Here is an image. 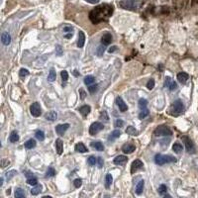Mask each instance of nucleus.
<instances>
[{
    "mask_svg": "<svg viewBox=\"0 0 198 198\" xmlns=\"http://www.w3.org/2000/svg\"><path fill=\"white\" fill-rule=\"evenodd\" d=\"M113 13V7L108 4H102L95 7L89 13V19L93 24H98L102 21H105Z\"/></svg>",
    "mask_w": 198,
    "mask_h": 198,
    "instance_id": "obj_1",
    "label": "nucleus"
},
{
    "mask_svg": "<svg viewBox=\"0 0 198 198\" xmlns=\"http://www.w3.org/2000/svg\"><path fill=\"white\" fill-rule=\"evenodd\" d=\"M155 162L159 166H163L164 163H175L176 159L171 155H164L162 154H158L155 155Z\"/></svg>",
    "mask_w": 198,
    "mask_h": 198,
    "instance_id": "obj_2",
    "label": "nucleus"
},
{
    "mask_svg": "<svg viewBox=\"0 0 198 198\" xmlns=\"http://www.w3.org/2000/svg\"><path fill=\"white\" fill-rule=\"evenodd\" d=\"M140 4L138 0H122L119 2L120 7L127 10H137L140 7Z\"/></svg>",
    "mask_w": 198,
    "mask_h": 198,
    "instance_id": "obj_3",
    "label": "nucleus"
},
{
    "mask_svg": "<svg viewBox=\"0 0 198 198\" xmlns=\"http://www.w3.org/2000/svg\"><path fill=\"white\" fill-rule=\"evenodd\" d=\"M184 111V105L181 100H176L173 102V104L171 105V114L173 116H178Z\"/></svg>",
    "mask_w": 198,
    "mask_h": 198,
    "instance_id": "obj_4",
    "label": "nucleus"
},
{
    "mask_svg": "<svg viewBox=\"0 0 198 198\" xmlns=\"http://www.w3.org/2000/svg\"><path fill=\"white\" fill-rule=\"evenodd\" d=\"M154 134L155 136H171L172 132L168 127L162 125V126H159L158 128L155 130Z\"/></svg>",
    "mask_w": 198,
    "mask_h": 198,
    "instance_id": "obj_5",
    "label": "nucleus"
},
{
    "mask_svg": "<svg viewBox=\"0 0 198 198\" xmlns=\"http://www.w3.org/2000/svg\"><path fill=\"white\" fill-rule=\"evenodd\" d=\"M104 126L100 122H94L91 124V126L89 127V134L90 135H96L98 134L101 130H103Z\"/></svg>",
    "mask_w": 198,
    "mask_h": 198,
    "instance_id": "obj_6",
    "label": "nucleus"
},
{
    "mask_svg": "<svg viewBox=\"0 0 198 198\" xmlns=\"http://www.w3.org/2000/svg\"><path fill=\"white\" fill-rule=\"evenodd\" d=\"M181 140H182V142L184 143V145H185L187 152L188 153H194L195 149H194V145H193L192 141L189 138H188L187 136H183L182 138H181Z\"/></svg>",
    "mask_w": 198,
    "mask_h": 198,
    "instance_id": "obj_7",
    "label": "nucleus"
},
{
    "mask_svg": "<svg viewBox=\"0 0 198 198\" xmlns=\"http://www.w3.org/2000/svg\"><path fill=\"white\" fill-rule=\"evenodd\" d=\"M30 112H31L32 116L40 117L41 114H42V109H41V106H40L39 103H38V102L33 103V104L31 105V107H30Z\"/></svg>",
    "mask_w": 198,
    "mask_h": 198,
    "instance_id": "obj_8",
    "label": "nucleus"
},
{
    "mask_svg": "<svg viewBox=\"0 0 198 198\" xmlns=\"http://www.w3.org/2000/svg\"><path fill=\"white\" fill-rule=\"evenodd\" d=\"M164 86L167 87V88L169 89V90L173 91V90H175V89L177 88V84H176L175 81H173L171 77L167 76V77H166V82H164Z\"/></svg>",
    "mask_w": 198,
    "mask_h": 198,
    "instance_id": "obj_9",
    "label": "nucleus"
},
{
    "mask_svg": "<svg viewBox=\"0 0 198 198\" xmlns=\"http://www.w3.org/2000/svg\"><path fill=\"white\" fill-rule=\"evenodd\" d=\"M69 128L68 124H60L56 127V132L59 136H64V133L67 132V130Z\"/></svg>",
    "mask_w": 198,
    "mask_h": 198,
    "instance_id": "obj_10",
    "label": "nucleus"
},
{
    "mask_svg": "<svg viewBox=\"0 0 198 198\" xmlns=\"http://www.w3.org/2000/svg\"><path fill=\"white\" fill-rule=\"evenodd\" d=\"M144 167V164L142 163V161L140 159H135V161L132 163V166H131V172L134 173L137 171H139L140 168H142Z\"/></svg>",
    "mask_w": 198,
    "mask_h": 198,
    "instance_id": "obj_11",
    "label": "nucleus"
},
{
    "mask_svg": "<svg viewBox=\"0 0 198 198\" xmlns=\"http://www.w3.org/2000/svg\"><path fill=\"white\" fill-rule=\"evenodd\" d=\"M116 103H117L118 107H119V110L121 112H125V111H127V109H128V106L126 105V103L124 102L123 99H122V97L118 96L116 98Z\"/></svg>",
    "mask_w": 198,
    "mask_h": 198,
    "instance_id": "obj_12",
    "label": "nucleus"
},
{
    "mask_svg": "<svg viewBox=\"0 0 198 198\" xmlns=\"http://www.w3.org/2000/svg\"><path fill=\"white\" fill-rule=\"evenodd\" d=\"M114 163L116 166H124V164L128 162V158L125 157V155H118L114 159Z\"/></svg>",
    "mask_w": 198,
    "mask_h": 198,
    "instance_id": "obj_13",
    "label": "nucleus"
},
{
    "mask_svg": "<svg viewBox=\"0 0 198 198\" xmlns=\"http://www.w3.org/2000/svg\"><path fill=\"white\" fill-rule=\"evenodd\" d=\"M111 42H112V35L110 34V33H105V34L103 35L102 38H101L102 45L107 46V45H109Z\"/></svg>",
    "mask_w": 198,
    "mask_h": 198,
    "instance_id": "obj_14",
    "label": "nucleus"
},
{
    "mask_svg": "<svg viewBox=\"0 0 198 198\" xmlns=\"http://www.w3.org/2000/svg\"><path fill=\"white\" fill-rule=\"evenodd\" d=\"M1 42L3 45L8 46L11 43V36L9 35L7 32H3L1 34Z\"/></svg>",
    "mask_w": 198,
    "mask_h": 198,
    "instance_id": "obj_15",
    "label": "nucleus"
},
{
    "mask_svg": "<svg viewBox=\"0 0 198 198\" xmlns=\"http://www.w3.org/2000/svg\"><path fill=\"white\" fill-rule=\"evenodd\" d=\"M27 183L32 186H36L38 184V179L31 173H27Z\"/></svg>",
    "mask_w": 198,
    "mask_h": 198,
    "instance_id": "obj_16",
    "label": "nucleus"
},
{
    "mask_svg": "<svg viewBox=\"0 0 198 198\" xmlns=\"http://www.w3.org/2000/svg\"><path fill=\"white\" fill-rule=\"evenodd\" d=\"M135 149H136V147L134 145H132V144H126V145L123 146V147H122V151H123V153H125V154L133 153L135 151Z\"/></svg>",
    "mask_w": 198,
    "mask_h": 198,
    "instance_id": "obj_17",
    "label": "nucleus"
},
{
    "mask_svg": "<svg viewBox=\"0 0 198 198\" xmlns=\"http://www.w3.org/2000/svg\"><path fill=\"white\" fill-rule=\"evenodd\" d=\"M84 43H85V35L82 31H80L78 33V41H77V47L79 48H82L84 46Z\"/></svg>",
    "mask_w": 198,
    "mask_h": 198,
    "instance_id": "obj_18",
    "label": "nucleus"
},
{
    "mask_svg": "<svg viewBox=\"0 0 198 198\" xmlns=\"http://www.w3.org/2000/svg\"><path fill=\"white\" fill-rule=\"evenodd\" d=\"M56 153L59 155H62L64 152V143L60 139H58L56 141Z\"/></svg>",
    "mask_w": 198,
    "mask_h": 198,
    "instance_id": "obj_19",
    "label": "nucleus"
},
{
    "mask_svg": "<svg viewBox=\"0 0 198 198\" xmlns=\"http://www.w3.org/2000/svg\"><path fill=\"white\" fill-rule=\"evenodd\" d=\"M45 118L48 121H52V122L56 121V119L58 118V113H56V111H50L45 115Z\"/></svg>",
    "mask_w": 198,
    "mask_h": 198,
    "instance_id": "obj_20",
    "label": "nucleus"
},
{
    "mask_svg": "<svg viewBox=\"0 0 198 198\" xmlns=\"http://www.w3.org/2000/svg\"><path fill=\"white\" fill-rule=\"evenodd\" d=\"M188 78H189V75H188L186 72H179L177 74V80L180 81L181 83L186 82Z\"/></svg>",
    "mask_w": 198,
    "mask_h": 198,
    "instance_id": "obj_21",
    "label": "nucleus"
},
{
    "mask_svg": "<svg viewBox=\"0 0 198 198\" xmlns=\"http://www.w3.org/2000/svg\"><path fill=\"white\" fill-rule=\"evenodd\" d=\"M90 111H91V108L89 105H83L79 108V112H80L84 117L87 116L89 113H90Z\"/></svg>",
    "mask_w": 198,
    "mask_h": 198,
    "instance_id": "obj_22",
    "label": "nucleus"
},
{
    "mask_svg": "<svg viewBox=\"0 0 198 198\" xmlns=\"http://www.w3.org/2000/svg\"><path fill=\"white\" fill-rule=\"evenodd\" d=\"M75 151L76 152H79V153H87V148L84 146L82 143H78V144H76L75 145Z\"/></svg>",
    "mask_w": 198,
    "mask_h": 198,
    "instance_id": "obj_23",
    "label": "nucleus"
},
{
    "mask_svg": "<svg viewBox=\"0 0 198 198\" xmlns=\"http://www.w3.org/2000/svg\"><path fill=\"white\" fill-rule=\"evenodd\" d=\"M24 146H25V148L28 149V150L34 149L36 147V141L34 139H30V140H28L27 142L24 144Z\"/></svg>",
    "mask_w": 198,
    "mask_h": 198,
    "instance_id": "obj_24",
    "label": "nucleus"
},
{
    "mask_svg": "<svg viewBox=\"0 0 198 198\" xmlns=\"http://www.w3.org/2000/svg\"><path fill=\"white\" fill-rule=\"evenodd\" d=\"M112 182H113V177L110 173H108L107 175L105 176V187L107 188H110L111 184H112Z\"/></svg>",
    "mask_w": 198,
    "mask_h": 198,
    "instance_id": "obj_25",
    "label": "nucleus"
},
{
    "mask_svg": "<svg viewBox=\"0 0 198 198\" xmlns=\"http://www.w3.org/2000/svg\"><path fill=\"white\" fill-rule=\"evenodd\" d=\"M143 189H144V180H141V181H139V183L136 186V193L138 195L142 194Z\"/></svg>",
    "mask_w": 198,
    "mask_h": 198,
    "instance_id": "obj_26",
    "label": "nucleus"
},
{
    "mask_svg": "<svg viewBox=\"0 0 198 198\" xmlns=\"http://www.w3.org/2000/svg\"><path fill=\"white\" fill-rule=\"evenodd\" d=\"M172 150H173L174 153L180 154L183 151V147H182V145H180L179 143H174V145L172 146Z\"/></svg>",
    "mask_w": 198,
    "mask_h": 198,
    "instance_id": "obj_27",
    "label": "nucleus"
},
{
    "mask_svg": "<svg viewBox=\"0 0 198 198\" xmlns=\"http://www.w3.org/2000/svg\"><path fill=\"white\" fill-rule=\"evenodd\" d=\"M9 141H10L11 143H16L19 141V135L17 132L13 131L12 133L10 134V137H9Z\"/></svg>",
    "mask_w": 198,
    "mask_h": 198,
    "instance_id": "obj_28",
    "label": "nucleus"
},
{
    "mask_svg": "<svg viewBox=\"0 0 198 198\" xmlns=\"http://www.w3.org/2000/svg\"><path fill=\"white\" fill-rule=\"evenodd\" d=\"M120 136H121L120 130H114V131H113L112 133L110 134V136H109V141L115 140V139H117V138H119Z\"/></svg>",
    "mask_w": 198,
    "mask_h": 198,
    "instance_id": "obj_29",
    "label": "nucleus"
},
{
    "mask_svg": "<svg viewBox=\"0 0 198 198\" xmlns=\"http://www.w3.org/2000/svg\"><path fill=\"white\" fill-rule=\"evenodd\" d=\"M91 147L94 148L95 150H97V151H100V152L104 150V146H103L102 143H100V142H92Z\"/></svg>",
    "mask_w": 198,
    "mask_h": 198,
    "instance_id": "obj_30",
    "label": "nucleus"
},
{
    "mask_svg": "<svg viewBox=\"0 0 198 198\" xmlns=\"http://www.w3.org/2000/svg\"><path fill=\"white\" fill-rule=\"evenodd\" d=\"M15 198H26L25 192L22 188H16L15 190Z\"/></svg>",
    "mask_w": 198,
    "mask_h": 198,
    "instance_id": "obj_31",
    "label": "nucleus"
},
{
    "mask_svg": "<svg viewBox=\"0 0 198 198\" xmlns=\"http://www.w3.org/2000/svg\"><path fill=\"white\" fill-rule=\"evenodd\" d=\"M41 191H42V185L41 184H37L35 187H33L31 189V194L32 195H38Z\"/></svg>",
    "mask_w": 198,
    "mask_h": 198,
    "instance_id": "obj_32",
    "label": "nucleus"
},
{
    "mask_svg": "<svg viewBox=\"0 0 198 198\" xmlns=\"http://www.w3.org/2000/svg\"><path fill=\"white\" fill-rule=\"evenodd\" d=\"M56 77V69L55 68H51L50 73L48 75V80L49 81H55Z\"/></svg>",
    "mask_w": 198,
    "mask_h": 198,
    "instance_id": "obj_33",
    "label": "nucleus"
},
{
    "mask_svg": "<svg viewBox=\"0 0 198 198\" xmlns=\"http://www.w3.org/2000/svg\"><path fill=\"white\" fill-rule=\"evenodd\" d=\"M126 133L128 134V135H133V136L139 134L138 131H137L136 128H135V127H133V126H129L128 128L126 129Z\"/></svg>",
    "mask_w": 198,
    "mask_h": 198,
    "instance_id": "obj_34",
    "label": "nucleus"
},
{
    "mask_svg": "<svg viewBox=\"0 0 198 198\" xmlns=\"http://www.w3.org/2000/svg\"><path fill=\"white\" fill-rule=\"evenodd\" d=\"M94 81H95V78H94V76H92V75H87V76L84 77V83H85L86 85H90Z\"/></svg>",
    "mask_w": 198,
    "mask_h": 198,
    "instance_id": "obj_35",
    "label": "nucleus"
},
{
    "mask_svg": "<svg viewBox=\"0 0 198 198\" xmlns=\"http://www.w3.org/2000/svg\"><path fill=\"white\" fill-rule=\"evenodd\" d=\"M35 137L36 138L39 140V141H44L45 140V134H44V132L42 131V130H38L36 131V134H35Z\"/></svg>",
    "mask_w": 198,
    "mask_h": 198,
    "instance_id": "obj_36",
    "label": "nucleus"
},
{
    "mask_svg": "<svg viewBox=\"0 0 198 198\" xmlns=\"http://www.w3.org/2000/svg\"><path fill=\"white\" fill-rule=\"evenodd\" d=\"M148 105V101H147V99H145V98H141L140 100H139V107L141 108V109H146V107H147Z\"/></svg>",
    "mask_w": 198,
    "mask_h": 198,
    "instance_id": "obj_37",
    "label": "nucleus"
},
{
    "mask_svg": "<svg viewBox=\"0 0 198 198\" xmlns=\"http://www.w3.org/2000/svg\"><path fill=\"white\" fill-rule=\"evenodd\" d=\"M87 163L89 164V166H95V164L97 163V159L95 157H93V155H91V157L88 158Z\"/></svg>",
    "mask_w": 198,
    "mask_h": 198,
    "instance_id": "obj_38",
    "label": "nucleus"
},
{
    "mask_svg": "<svg viewBox=\"0 0 198 198\" xmlns=\"http://www.w3.org/2000/svg\"><path fill=\"white\" fill-rule=\"evenodd\" d=\"M56 175V171L53 168V167H49L48 171H47V173H46V176L47 177H53Z\"/></svg>",
    "mask_w": 198,
    "mask_h": 198,
    "instance_id": "obj_39",
    "label": "nucleus"
},
{
    "mask_svg": "<svg viewBox=\"0 0 198 198\" xmlns=\"http://www.w3.org/2000/svg\"><path fill=\"white\" fill-rule=\"evenodd\" d=\"M149 115V110L147 109V108H146V109H143L142 111L140 112V114H139V119H144V118H146Z\"/></svg>",
    "mask_w": 198,
    "mask_h": 198,
    "instance_id": "obj_40",
    "label": "nucleus"
},
{
    "mask_svg": "<svg viewBox=\"0 0 198 198\" xmlns=\"http://www.w3.org/2000/svg\"><path fill=\"white\" fill-rule=\"evenodd\" d=\"M167 185H164V184L159 185V194L163 195V194H164V193H167Z\"/></svg>",
    "mask_w": 198,
    "mask_h": 198,
    "instance_id": "obj_41",
    "label": "nucleus"
},
{
    "mask_svg": "<svg viewBox=\"0 0 198 198\" xmlns=\"http://www.w3.org/2000/svg\"><path fill=\"white\" fill-rule=\"evenodd\" d=\"M28 74H29V70L26 68H21L20 72H19V75H20L21 77H25Z\"/></svg>",
    "mask_w": 198,
    "mask_h": 198,
    "instance_id": "obj_42",
    "label": "nucleus"
},
{
    "mask_svg": "<svg viewBox=\"0 0 198 198\" xmlns=\"http://www.w3.org/2000/svg\"><path fill=\"white\" fill-rule=\"evenodd\" d=\"M62 78H63V81L64 82H67L68 79V72L67 70H63L62 72Z\"/></svg>",
    "mask_w": 198,
    "mask_h": 198,
    "instance_id": "obj_43",
    "label": "nucleus"
},
{
    "mask_svg": "<svg viewBox=\"0 0 198 198\" xmlns=\"http://www.w3.org/2000/svg\"><path fill=\"white\" fill-rule=\"evenodd\" d=\"M123 126H124V121L123 120H121V119L116 120V122H115V127H116V128H122Z\"/></svg>",
    "mask_w": 198,
    "mask_h": 198,
    "instance_id": "obj_44",
    "label": "nucleus"
},
{
    "mask_svg": "<svg viewBox=\"0 0 198 198\" xmlns=\"http://www.w3.org/2000/svg\"><path fill=\"white\" fill-rule=\"evenodd\" d=\"M103 53H104V47H102V46L98 47L97 50H96V55L101 56H103Z\"/></svg>",
    "mask_w": 198,
    "mask_h": 198,
    "instance_id": "obj_45",
    "label": "nucleus"
},
{
    "mask_svg": "<svg viewBox=\"0 0 198 198\" xmlns=\"http://www.w3.org/2000/svg\"><path fill=\"white\" fill-rule=\"evenodd\" d=\"M97 88H98V86L96 85V84H94V85H89L88 91L90 92V93H94V92L97 91Z\"/></svg>",
    "mask_w": 198,
    "mask_h": 198,
    "instance_id": "obj_46",
    "label": "nucleus"
},
{
    "mask_svg": "<svg viewBox=\"0 0 198 198\" xmlns=\"http://www.w3.org/2000/svg\"><path fill=\"white\" fill-rule=\"evenodd\" d=\"M100 119H101V120H104V121H108V120H109V118H108V115H107V112H106V111L101 112Z\"/></svg>",
    "mask_w": 198,
    "mask_h": 198,
    "instance_id": "obj_47",
    "label": "nucleus"
},
{
    "mask_svg": "<svg viewBox=\"0 0 198 198\" xmlns=\"http://www.w3.org/2000/svg\"><path fill=\"white\" fill-rule=\"evenodd\" d=\"M73 184L75 187H80L82 185V180L79 179V178H76V179L73 181Z\"/></svg>",
    "mask_w": 198,
    "mask_h": 198,
    "instance_id": "obj_48",
    "label": "nucleus"
},
{
    "mask_svg": "<svg viewBox=\"0 0 198 198\" xmlns=\"http://www.w3.org/2000/svg\"><path fill=\"white\" fill-rule=\"evenodd\" d=\"M147 87H148V89H153L155 87V80L154 79H150L149 82L147 83Z\"/></svg>",
    "mask_w": 198,
    "mask_h": 198,
    "instance_id": "obj_49",
    "label": "nucleus"
},
{
    "mask_svg": "<svg viewBox=\"0 0 198 198\" xmlns=\"http://www.w3.org/2000/svg\"><path fill=\"white\" fill-rule=\"evenodd\" d=\"M15 174H17V172L15 171H9L6 173V177H7V179H11V178L13 177V175H15Z\"/></svg>",
    "mask_w": 198,
    "mask_h": 198,
    "instance_id": "obj_50",
    "label": "nucleus"
},
{
    "mask_svg": "<svg viewBox=\"0 0 198 198\" xmlns=\"http://www.w3.org/2000/svg\"><path fill=\"white\" fill-rule=\"evenodd\" d=\"M9 164H10V162H9V159H2V161H1V167H8Z\"/></svg>",
    "mask_w": 198,
    "mask_h": 198,
    "instance_id": "obj_51",
    "label": "nucleus"
},
{
    "mask_svg": "<svg viewBox=\"0 0 198 198\" xmlns=\"http://www.w3.org/2000/svg\"><path fill=\"white\" fill-rule=\"evenodd\" d=\"M56 55H58V56H62L63 55V49H62V47H60V45H58L56 47Z\"/></svg>",
    "mask_w": 198,
    "mask_h": 198,
    "instance_id": "obj_52",
    "label": "nucleus"
},
{
    "mask_svg": "<svg viewBox=\"0 0 198 198\" xmlns=\"http://www.w3.org/2000/svg\"><path fill=\"white\" fill-rule=\"evenodd\" d=\"M79 93H80V97H81V99L83 100V99L85 98V96H86V93L84 92L83 88H80V89H79Z\"/></svg>",
    "mask_w": 198,
    "mask_h": 198,
    "instance_id": "obj_53",
    "label": "nucleus"
},
{
    "mask_svg": "<svg viewBox=\"0 0 198 198\" xmlns=\"http://www.w3.org/2000/svg\"><path fill=\"white\" fill-rule=\"evenodd\" d=\"M72 30H73V28H72V26H68V27H64V32L72 33Z\"/></svg>",
    "mask_w": 198,
    "mask_h": 198,
    "instance_id": "obj_54",
    "label": "nucleus"
},
{
    "mask_svg": "<svg viewBox=\"0 0 198 198\" xmlns=\"http://www.w3.org/2000/svg\"><path fill=\"white\" fill-rule=\"evenodd\" d=\"M97 163H98V167H102V166H103V161H102L101 158H98V159H97Z\"/></svg>",
    "mask_w": 198,
    "mask_h": 198,
    "instance_id": "obj_55",
    "label": "nucleus"
},
{
    "mask_svg": "<svg viewBox=\"0 0 198 198\" xmlns=\"http://www.w3.org/2000/svg\"><path fill=\"white\" fill-rule=\"evenodd\" d=\"M116 50H117V47H112V48H110L109 50H108V52H109V53H114Z\"/></svg>",
    "mask_w": 198,
    "mask_h": 198,
    "instance_id": "obj_56",
    "label": "nucleus"
},
{
    "mask_svg": "<svg viewBox=\"0 0 198 198\" xmlns=\"http://www.w3.org/2000/svg\"><path fill=\"white\" fill-rule=\"evenodd\" d=\"M85 1L89 2V3H91V4H95V3H98L99 2V0H85Z\"/></svg>",
    "mask_w": 198,
    "mask_h": 198,
    "instance_id": "obj_57",
    "label": "nucleus"
},
{
    "mask_svg": "<svg viewBox=\"0 0 198 198\" xmlns=\"http://www.w3.org/2000/svg\"><path fill=\"white\" fill-rule=\"evenodd\" d=\"M70 37H72V33H68V35H65V36H64V38H67V39H69Z\"/></svg>",
    "mask_w": 198,
    "mask_h": 198,
    "instance_id": "obj_58",
    "label": "nucleus"
},
{
    "mask_svg": "<svg viewBox=\"0 0 198 198\" xmlns=\"http://www.w3.org/2000/svg\"><path fill=\"white\" fill-rule=\"evenodd\" d=\"M163 198H172V197H171V195H168V194H167V195H166V196H164Z\"/></svg>",
    "mask_w": 198,
    "mask_h": 198,
    "instance_id": "obj_59",
    "label": "nucleus"
},
{
    "mask_svg": "<svg viewBox=\"0 0 198 198\" xmlns=\"http://www.w3.org/2000/svg\"><path fill=\"white\" fill-rule=\"evenodd\" d=\"M0 183H1V185L3 184V178H1V180H0Z\"/></svg>",
    "mask_w": 198,
    "mask_h": 198,
    "instance_id": "obj_60",
    "label": "nucleus"
},
{
    "mask_svg": "<svg viewBox=\"0 0 198 198\" xmlns=\"http://www.w3.org/2000/svg\"><path fill=\"white\" fill-rule=\"evenodd\" d=\"M42 198H52L51 196H44V197H42Z\"/></svg>",
    "mask_w": 198,
    "mask_h": 198,
    "instance_id": "obj_61",
    "label": "nucleus"
},
{
    "mask_svg": "<svg viewBox=\"0 0 198 198\" xmlns=\"http://www.w3.org/2000/svg\"><path fill=\"white\" fill-rule=\"evenodd\" d=\"M104 198H110V197L108 196V195H105V197H104Z\"/></svg>",
    "mask_w": 198,
    "mask_h": 198,
    "instance_id": "obj_62",
    "label": "nucleus"
},
{
    "mask_svg": "<svg viewBox=\"0 0 198 198\" xmlns=\"http://www.w3.org/2000/svg\"><path fill=\"white\" fill-rule=\"evenodd\" d=\"M193 1H194V2H198V0H193Z\"/></svg>",
    "mask_w": 198,
    "mask_h": 198,
    "instance_id": "obj_63",
    "label": "nucleus"
}]
</instances>
